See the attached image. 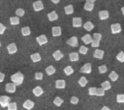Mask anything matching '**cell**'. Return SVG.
Instances as JSON below:
<instances>
[{"label": "cell", "mask_w": 124, "mask_h": 110, "mask_svg": "<svg viewBox=\"0 0 124 110\" xmlns=\"http://www.w3.org/2000/svg\"><path fill=\"white\" fill-rule=\"evenodd\" d=\"M48 20L50 22L55 21L56 20H58V15L56 13V11H52L49 14H48Z\"/></svg>", "instance_id": "obj_18"}, {"label": "cell", "mask_w": 124, "mask_h": 110, "mask_svg": "<svg viewBox=\"0 0 124 110\" xmlns=\"http://www.w3.org/2000/svg\"><path fill=\"white\" fill-rule=\"evenodd\" d=\"M94 0H86L84 9L87 11H92L94 7Z\"/></svg>", "instance_id": "obj_5"}, {"label": "cell", "mask_w": 124, "mask_h": 110, "mask_svg": "<svg viewBox=\"0 0 124 110\" xmlns=\"http://www.w3.org/2000/svg\"><path fill=\"white\" fill-rule=\"evenodd\" d=\"M69 59L71 61H78L79 60V55L77 52H73L69 54Z\"/></svg>", "instance_id": "obj_23"}, {"label": "cell", "mask_w": 124, "mask_h": 110, "mask_svg": "<svg viewBox=\"0 0 124 110\" xmlns=\"http://www.w3.org/2000/svg\"><path fill=\"white\" fill-rule=\"evenodd\" d=\"M82 20L81 18L79 17H74L73 18V26L74 28H80L82 26Z\"/></svg>", "instance_id": "obj_10"}, {"label": "cell", "mask_w": 124, "mask_h": 110, "mask_svg": "<svg viewBox=\"0 0 124 110\" xmlns=\"http://www.w3.org/2000/svg\"><path fill=\"white\" fill-rule=\"evenodd\" d=\"M56 87L57 89H64L65 87V81L63 80L56 81Z\"/></svg>", "instance_id": "obj_21"}, {"label": "cell", "mask_w": 124, "mask_h": 110, "mask_svg": "<svg viewBox=\"0 0 124 110\" xmlns=\"http://www.w3.org/2000/svg\"><path fill=\"white\" fill-rule=\"evenodd\" d=\"M21 31L23 36H28V35H30V33H31V30H30V28L28 26L22 28Z\"/></svg>", "instance_id": "obj_27"}, {"label": "cell", "mask_w": 124, "mask_h": 110, "mask_svg": "<svg viewBox=\"0 0 124 110\" xmlns=\"http://www.w3.org/2000/svg\"><path fill=\"white\" fill-rule=\"evenodd\" d=\"M99 73L100 74H104L105 72H107V66L103 65L99 66Z\"/></svg>", "instance_id": "obj_36"}, {"label": "cell", "mask_w": 124, "mask_h": 110, "mask_svg": "<svg viewBox=\"0 0 124 110\" xmlns=\"http://www.w3.org/2000/svg\"><path fill=\"white\" fill-rule=\"evenodd\" d=\"M43 93H44V91L42 89V88L41 87H39V86H37L35 89H33V93L34 94L35 96H37V97H39V96L42 95Z\"/></svg>", "instance_id": "obj_16"}, {"label": "cell", "mask_w": 124, "mask_h": 110, "mask_svg": "<svg viewBox=\"0 0 124 110\" xmlns=\"http://www.w3.org/2000/svg\"><path fill=\"white\" fill-rule=\"evenodd\" d=\"M80 72L85 74H90L92 72V65L90 63H87L80 69Z\"/></svg>", "instance_id": "obj_3"}, {"label": "cell", "mask_w": 124, "mask_h": 110, "mask_svg": "<svg viewBox=\"0 0 124 110\" xmlns=\"http://www.w3.org/2000/svg\"><path fill=\"white\" fill-rule=\"evenodd\" d=\"M52 31L53 37H58L62 35V29L59 26L53 27L52 28Z\"/></svg>", "instance_id": "obj_13"}, {"label": "cell", "mask_w": 124, "mask_h": 110, "mask_svg": "<svg viewBox=\"0 0 124 110\" xmlns=\"http://www.w3.org/2000/svg\"><path fill=\"white\" fill-rule=\"evenodd\" d=\"M46 74L48 76H51V75L55 73L56 69H55V68L53 66H48L47 68H46Z\"/></svg>", "instance_id": "obj_25"}, {"label": "cell", "mask_w": 124, "mask_h": 110, "mask_svg": "<svg viewBox=\"0 0 124 110\" xmlns=\"http://www.w3.org/2000/svg\"><path fill=\"white\" fill-rule=\"evenodd\" d=\"M1 42H0V47H1Z\"/></svg>", "instance_id": "obj_49"}, {"label": "cell", "mask_w": 124, "mask_h": 110, "mask_svg": "<svg viewBox=\"0 0 124 110\" xmlns=\"http://www.w3.org/2000/svg\"><path fill=\"white\" fill-rule=\"evenodd\" d=\"M99 42L97 40H93L92 42V46L93 48H97V47L99 46Z\"/></svg>", "instance_id": "obj_44"}, {"label": "cell", "mask_w": 124, "mask_h": 110, "mask_svg": "<svg viewBox=\"0 0 124 110\" xmlns=\"http://www.w3.org/2000/svg\"><path fill=\"white\" fill-rule=\"evenodd\" d=\"M7 50H8L9 54L15 53L18 50L17 47H16V45L15 44V43H11V44H9L7 47Z\"/></svg>", "instance_id": "obj_11"}, {"label": "cell", "mask_w": 124, "mask_h": 110, "mask_svg": "<svg viewBox=\"0 0 124 110\" xmlns=\"http://www.w3.org/2000/svg\"><path fill=\"white\" fill-rule=\"evenodd\" d=\"M101 110H110L109 108L107 107V106H104L103 108H102V109H101Z\"/></svg>", "instance_id": "obj_47"}, {"label": "cell", "mask_w": 124, "mask_h": 110, "mask_svg": "<svg viewBox=\"0 0 124 110\" xmlns=\"http://www.w3.org/2000/svg\"><path fill=\"white\" fill-rule=\"evenodd\" d=\"M8 110H17V104L16 102H11L8 104Z\"/></svg>", "instance_id": "obj_33"}, {"label": "cell", "mask_w": 124, "mask_h": 110, "mask_svg": "<svg viewBox=\"0 0 124 110\" xmlns=\"http://www.w3.org/2000/svg\"><path fill=\"white\" fill-rule=\"evenodd\" d=\"M78 51H79L80 53H81L82 55H86V53H87V52H88V48H86V47L84 46H81Z\"/></svg>", "instance_id": "obj_35"}, {"label": "cell", "mask_w": 124, "mask_h": 110, "mask_svg": "<svg viewBox=\"0 0 124 110\" xmlns=\"http://www.w3.org/2000/svg\"><path fill=\"white\" fill-rule=\"evenodd\" d=\"M88 81L87 80V79L85 77H84V76L81 77L79 80H78V83H79V85L81 87H85L87 85V83H88Z\"/></svg>", "instance_id": "obj_30"}, {"label": "cell", "mask_w": 124, "mask_h": 110, "mask_svg": "<svg viewBox=\"0 0 124 110\" xmlns=\"http://www.w3.org/2000/svg\"><path fill=\"white\" fill-rule=\"evenodd\" d=\"M108 77L111 80V81H116L118 80V75L116 73L115 71H112L110 72V74H109Z\"/></svg>", "instance_id": "obj_31"}, {"label": "cell", "mask_w": 124, "mask_h": 110, "mask_svg": "<svg viewBox=\"0 0 124 110\" xmlns=\"http://www.w3.org/2000/svg\"><path fill=\"white\" fill-rule=\"evenodd\" d=\"M5 78V74L0 72V82H3Z\"/></svg>", "instance_id": "obj_46"}, {"label": "cell", "mask_w": 124, "mask_h": 110, "mask_svg": "<svg viewBox=\"0 0 124 110\" xmlns=\"http://www.w3.org/2000/svg\"><path fill=\"white\" fill-rule=\"evenodd\" d=\"M66 42L67 44L70 45L72 47H77L78 46V42L77 37H72Z\"/></svg>", "instance_id": "obj_7"}, {"label": "cell", "mask_w": 124, "mask_h": 110, "mask_svg": "<svg viewBox=\"0 0 124 110\" xmlns=\"http://www.w3.org/2000/svg\"><path fill=\"white\" fill-rule=\"evenodd\" d=\"M82 41H83L86 44H89L90 43H92L93 39H92V37H91L90 35H89V34H86L84 36H83L82 37Z\"/></svg>", "instance_id": "obj_19"}, {"label": "cell", "mask_w": 124, "mask_h": 110, "mask_svg": "<svg viewBox=\"0 0 124 110\" xmlns=\"http://www.w3.org/2000/svg\"><path fill=\"white\" fill-rule=\"evenodd\" d=\"M95 95H97V96H103L105 95V91L102 88H98V89H97Z\"/></svg>", "instance_id": "obj_34"}, {"label": "cell", "mask_w": 124, "mask_h": 110, "mask_svg": "<svg viewBox=\"0 0 124 110\" xmlns=\"http://www.w3.org/2000/svg\"><path fill=\"white\" fill-rule=\"evenodd\" d=\"M30 57H31V59L32 60L33 63H37V62L40 61L41 60V55L39 53H33L32 55H30Z\"/></svg>", "instance_id": "obj_20"}, {"label": "cell", "mask_w": 124, "mask_h": 110, "mask_svg": "<svg viewBox=\"0 0 124 110\" xmlns=\"http://www.w3.org/2000/svg\"><path fill=\"white\" fill-rule=\"evenodd\" d=\"M65 12L66 15H71L74 13L73 6L72 5H69L65 7Z\"/></svg>", "instance_id": "obj_24"}, {"label": "cell", "mask_w": 124, "mask_h": 110, "mask_svg": "<svg viewBox=\"0 0 124 110\" xmlns=\"http://www.w3.org/2000/svg\"><path fill=\"white\" fill-rule=\"evenodd\" d=\"M36 40L37 42H38L39 44L40 45V46H42V45L45 44H46L48 42V39L45 35H42L41 36L37 37Z\"/></svg>", "instance_id": "obj_9"}, {"label": "cell", "mask_w": 124, "mask_h": 110, "mask_svg": "<svg viewBox=\"0 0 124 110\" xmlns=\"http://www.w3.org/2000/svg\"><path fill=\"white\" fill-rule=\"evenodd\" d=\"M11 101V98L7 96H0V106L2 108H6Z\"/></svg>", "instance_id": "obj_2"}, {"label": "cell", "mask_w": 124, "mask_h": 110, "mask_svg": "<svg viewBox=\"0 0 124 110\" xmlns=\"http://www.w3.org/2000/svg\"><path fill=\"white\" fill-rule=\"evenodd\" d=\"M84 28L86 31H91L94 28V25H93V23H92V22L88 21L84 23Z\"/></svg>", "instance_id": "obj_22"}, {"label": "cell", "mask_w": 124, "mask_h": 110, "mask_svg": "<svg viewBox=\"0 0 124 110\" xmlns=\"http://www.w3.org/2000/svg\"><path fill=\"white\" fill-rule=\"evenodd\" d=\"M101 87H102V89L104 91H107V90H108V89L111 88V85H110V83L108 81H106L105 82L102 83Z\"/></svg>", "instance_id": "obj_29"}, {"label": "cell", "mask_w": 124, "mask_h": 110, "mask_svg": "<svg viewBox=\"0 0 124 110\" xmlns=\"http://www.w3.org/2000/svg\"><path fill=\"white\" fill-rule=\"evenodd\" d=\"M53 102H54V104H55L56 106L60 107V106H61V105L63 104V100L61 98L59 97V96H57V97H56V98L54 99Z\"/></svg>", "instance_id": "obj_32"}, {"label": "cell", "mask_w": 124, "mask_h": 110, "mask_svg": "<svg viewBox=\"0 0 124 110\" xmlns=\"http://www.w3.org/2000/svg\"><path fill=\"white\" fill-rule=\"evenodd\" d=\"M24 75L22 74L20 72H18L17 73L13 74L11 77V79L12 81H13V83L16 86H19L22 84L24 81Z\"/></svg>", "instance_id": "obj_1"}, {"label": "cell", "mask_w": 124, "mask_h": 110, "mask_svg": "<svg viewBox=\"0 0 124 110\" xmlns=\"http://www.w3.org/2000/svg\"><path fill=\"white\" fill-rule=\"evenodd\" d=\"M25 14V11H24V9H22L21 8H18L17 10L16 11V15H17L18 16L22 17Z\"/></svg>", "instance_id": "obj_37"}, {"label": "cell", "mask_w": 124, "mask_h": 110, "mask_svg": "<svg viewBox=\"0 0 124 110\" xmlns=\"http://www.w3.org/2000/svg\"><path fill=\"white\" fill-rule=\"evenodd\" d=\"M93 40H97L99 42H100L101 40V38H102V35L101 34L99 33H93Z\"/></svg>", "instance_id": "obj_39"}, {"label": "cell", "mask_w": 124, "mask_h": 110, "mask_svg": "<svg viewBox=\"0 0 124 110\" xmlns=\"http://www.w3.org/2000/svg\"><path fill=\"white\" fill-rule=\"evenodd\" d=\"M43 73H41V72H36L35 73V80H43Z\"/></svg>", "instance_id": "obj_42"}, {"label": "cell", "mask_w": 124, "mask_h": 110, "mask_svg": "<svg viewBox=\"0 0 124 110\" xmlns=\"http://www.w3.org/2000/svg\"><path fill=\"white\" fill-rule=\"evenodd\" d=\"M52 55H53L54 58L55 59L56 61H60V59H62L63 57H64L63 54V53L61 52V51L59 50L55 51L54 52L53 54H52Z\"/></svg>", "instance_id": "obj_15"}, {"label": "cell", "mask_w": 124, "mask_h": 110, "mask_svg": "<svg viewBox=\"0 0 124 110\" xmlns=\"http://www.w3.org/2000/svg\"><path fill=\"white\" fill-rule=\"evenodd\" d=\"M63 71H64L65 74H66L67 76H70L72 74H73V72H74V70H73V68L71 67V66H67V67L65 68Z\"/></svg>", "instance_id": "obj_26"}, {"label": "cell", "mask_w": 124, "mask_h": 110, "mask_svg": "<svg viewBox=\"0 0 124 110\" xmlns=\"http://www.w3.org/2000/svg\"><path fill=\"white\" fill-rule=\"evenodd\" d=\"M78 101H79V99L77 97H76V96H72L71 98V100H70L71 104H75V105L78 104Z\"/></svg>", "instance_id": "obj_43"}, {"label": "cell", "mask_w": 124, "mask_h": 110, "mask_svg": "<svg viewBox=\"0 0 124 110\" xmlns=\"http://www.w3.org/2000/svg\"><path fill=\"white\" fill-rule=\"evenodd\" d=\"M33 7L35 11H36V12L41 11L44 8V5H43L42 1H41V0H39V1H37L33 3Z\"/></svg>", "instance_id": "obj_6"}, {"label": "cell", "mask_w": 124, "mask_h": 110, "mask_svg": "<svg viewBox=\"0 0 124 110\" xmlns=\"http://www.w3.org/2000/svg\"><path fill=\"white\" fill-rule=\"evenodd\" d=\"M52 2H53L54 3H56V4H57V3H58L60 2V0H57V1H54V0H52Z\"/></svg>", "instance_id": "obj_48"}, {"label": "cell", "mask_w": 124, "mask_h": 110, "mask_svg": "<svg viewBox=\"0 0 124 110\" xmlns=\"http://www.w3.org/2000/svg\"><path fill=\"white\" fill-rule=\"evenodd\" d=\"M5 91L9 93H14L16 91V85L13 83H8L5 85Z\"/></svg>", "instance_id": "obj_8"}, {"label": "cell", "mask_w": 124, "mask_h": 110, "mask_svg": "<svg viewBox=\"0 0 124 110\" xmlns=\"http://www.w3.org/2000/svg\"><path fill=\"white\" fill-rule=\"evenodd\" d=\"M111 31L112 34L119 33L122 31V27L119 23H114L111 25Z\"/></svg>", "instance_id": "obj_4"}, {"label": "cell", "mask_w": 124, "mask_h": 110, "mask_svg": "<svg viewBox=\"0 0 124 110\" xmlns=\"http://www.w3.org/2000/svg\"><path fill=\"white\" fill-rule=\"evenodd\" d=\"M116 100L118 103H124V95H118L116 97Z\"/></svg>", "instance_id": "obj_41"}, {"label": "cell", "mask_w": 124, "mask_h": 110, "mask_svg": "<svg viewBox=\"0 0 124 110\" xmlns=\"http://www.w3.org/2000/svg\"><path fill=\"white\" fill-rule=\"evenodd\" d=\"M6 29V28H5V26L3 25L2 23H0V35H3V33L5 32Z\"/></svg>", "instance_id": "obj_45"}, {"label": "cell", "mask_w": 124, "mask_h": 110, "mask_svg": "<svg viewBox=\"0 0 124 110\" xmlns=\"http://www.w3.org/2000/svg\"><path fill=\"white\" fill-rule=\"evenodd\" d=\"M96 91L97 88L96 87H90L89 89H88V91H89V95L91 96L95 95L96 94Z\"/></svg>", "instance_id": "obj_40"}, {"label": "cell", "mask_w": 124, "mask_h": 110, "mask_svg": "<svg viewBox=\"0 0 124 110\" xmlns=\"http://www.w3.org/2000/svg\"><path fill=\"white\" fill-rule=\"evenodd\" d=\"M116 58L118 59V61L120 62H123L124 61V51H120V53H118V55L116 56Z\"/></svg>", "instance_id": "obj_38"}, {"label": "cell", "mask_w": 124, "mask_h": 110, "mask_svg": "<svg viewBox=\"0 0 124 110\" xmlns=\"http://www.w3.org/2000/svg\"><path fill=\"white\" fill-rule=\"evenodd\" d=\"M10 22H11V25H18V24H19L20 23L19 18L17 16L11 17V18H10Z\"/></svg>", "instance_id": "obj_28"}, {"label": "cell", "mask_w": 124, "mask_h": 110, "mask_svg": "<svg viewBox=\"0 0 124 110\" xmlns=\"http://www.w3.org/2000/svg\"><path fill=\"white\" fill-rule=\"evenodd\" d=\"M99 19L101 20H104L107 18H108L109 17V13L108 11H101L99 13Z\"/></svg>", "instance_id": "obj_14"}, {"label": "cell", "mask_w": 124, "mask_h": 110, "mask_svg": "<svg viewBox=\"0 0 124 110\" xmlns=\"http://www.w3.org/2000/svg\"><path fill=\"white\" fill-rule=\"evenodd\" d=\"M34 102H32L31 100H27L23 104V107H24L25 109L28 110H31L33 107H34Z\"/></svg>", "instance_id": "obj_12"}, {"label": "cell", "mask_w": 124, "mask_h": 110, "mask_svg": "<svg viewBox=\"0 0 124 110\" xmlns=\"http://www.w3.org/2000/svg\"><path fill=\"white\" fill-rule=\"evenodd\" d=\"M104 51L101 50H96L94 51V53H93V57L95 58H97V59H102L103 58V55H104Z\"/></svg>", "instance_id": "obj_17"}]
</instances>
